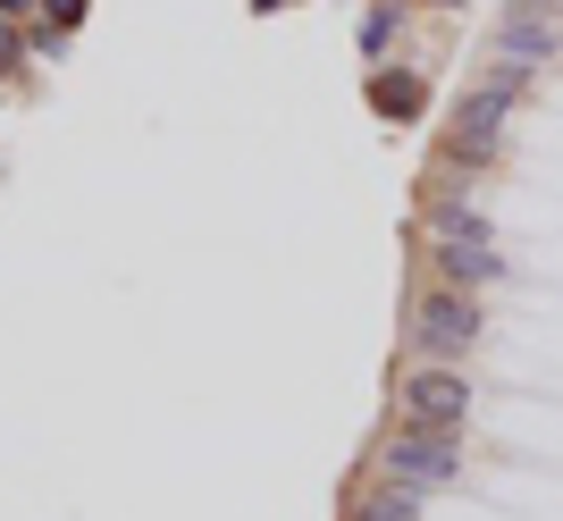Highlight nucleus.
Returning <instances> with one entry per match:
<instances>
[{"label":"nucleus","mask_w":563,"mask_h":521,"mask_svg":"<svg viewBox=\"0 0 563 521\" xmlns=\"http://www.w3.org/2000/svg\"><path fill=\"white\" fill-rule=\"evenodd\" d=\"M446 244H488V219L471 211V202H438V219H429Z\"/></svg>","instance_id":"obj_8"},{"label":"nucleus","mask_w":563,"mask_h":521,"mask_svg":"<svg viewBox=\"0 0 563 521\" xmlns=\"http://www.w3.org/2000/svg\"><path fill=\"white\" fill-rule=\"evenodd\" d=\"M253 9H286V0H253Z\"/></svg>","instance_id":"obj_13"},{"label":"nucleus","mask_w":563,"mask_h":521,"mask_svg":"<svg viewBox=\"0 0 563 521\" xmlns=\"http://www.w3.org/2000/svg\"><path fill=\"white\" fill-rule=\"evenodd\" d=\"M404 421H412V429H438V437H463L471 379H463V370H412V379H404Z\"/></svg>","instance_id":"obj_4"},{"label":"nucleus","mask_w":563,"mask_h":521,"mask_svg":"<svg viewBox=\"0 0 563 521\" xmlns=\"http://www.w3.org/2000/svg\"><path fill=\"white\" fill-rule=\"evenodd\" d=\"M471 336H479V303H471L463 286H429L421 303H412V345L438 362L471 354Z\"/></svg>","instance_id":"obj_3"},{"label":"nucleus","mask_w":563,"mask_h":521,"mask_svg":"<svg viewBox=\"0 0 563 521\" xmlns=\"http://www.w3.org/2000/svg\"><path fill=\"white\" fill-rule=\"evenodd\" d=\"M371 101L404 119V110H421V85H412V76H378V85H371Z\"/></svg>","instance_id":"obj_9"},{"label":"nucleus","mask_w":563,"mask_h":521,"mask_svg":"<svg viewBox=\"0 0 563 521\" xmlns=\"http://www.w3.org/2000/svg\"><path fill=\"white\" fill-rule=\"evenodd\" d=\"M438 278L463 286V295H479L488 278H505V260H496V244H446L438 236Z\"/></svg>","instance_id":"obj_6"},{"label":"nucleus","mask_w":563,"mask_h":521,"mask_svg":"<svg viewBox=\"0 0 563 521\" xmlns=\"http://www.w3.org/2000/svg\"><path fill=\"white\" fill-rule=\"evenodd\" d=\"M43 9H51L59 25H76V18H85V0H43Z\"/></svg>","instance_id":"obj_10"},{"label":"nucleus","mask_w":563,"mask_h":521,"mask_svg":"<svg viewBox=\"0 0 563 521\" xmlns=\"http://www.w3.org/2000/svg\"><path fill=\"white\" fill-rule=\"evenodd\" d=\"M0 68H18V43H9V25H0Z\"/></svg>","instance_id":"obj_11"},{"label":"nucleus","mask_w":563,"mask_h":521,"mask_svg":"<svg viewBox=\"0 0 563 521\" xmlns=\"http://www.w3.org/2000/svg\"><path fill=\"white\" fill-rule=\"evenodd\" d=\"M530 93V59H505L496 51L488 59V76L463 93V110H454V135H446V152L463 168H479V160H496V143H505V119H514V101Z\"/></svg>","instance_id":"obj_1"},{"label":"nucleus","mask_w":563,"mask_h":521,"mask_svg":"<svg viewBox=\"0 0 563 521\" xmlns=\"http://www.w3.org/2000/svg\"><path fill=\"white\" fill-rule=\"evenodd\" d=\"M387 479L412 488V497H421V488H454V479H463V454H454V437L404 421L396 437H387Z\"/></svg>","instance_id":"obj_2"},{"label":"nucleus","mask_w":563,"mask_h":521,"mask_svg":"<svg viewBox=\"0 0 563 521\" xmlns=\"http://www.w3.org/2000/svg\"><path fill=\"white\" fill-rule=\"evenodd\" d=\"M555 18H547V9H505V25H496V51H505V59H530V68H547V59H555Z\"/></svg>","instance_id":"obj_5"},{"label":"nucleus","mask_w":563,"mask_h":521,"mask_svg":"<svg viewBox=\"0 0 563 521\" xmlns=\"http://www.w3.org/2000/svg\"><path fill=\"white\" fill-rule=\"evenodd\" d=\"M25 9H34V0H0V18H25Z\"/></svg>","instance_id":"obj_12"},{"label":"nucleus","mask_w":563,"mask_h":521,"mask_svg":"<svg viewBox=\"0 0 563 521\" xmlns=\"http://www.w3.org/2000/svg\"><path fill=\"white\" fill-rule=\"evenodd\" d=\"M353 521H421V497L387 479V488H371V497H362V513H353Z\"/></svg>","instance_id":"obj_7"}]
</instances>
